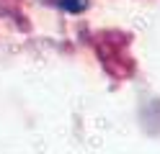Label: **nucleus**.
<instances>
[{
    "label": "nucleus",
    "mask_w": 160,
    "mask_h": 154,
    "mask_svg": "<svg viewBox=\"0 0 160 154\" xmlns=\"http://www.w3.org/2000/svg\"><path fill=\"white\" fill-rule=\"evenodd\" d=\"M85 5H88V0H59V8H65V10H72V13L83 10Z\"/></svg>",
    "instance_id": "f257e3e1"
}]
</instances>
